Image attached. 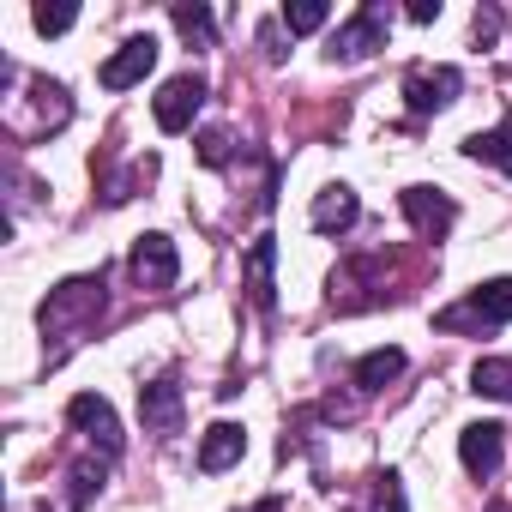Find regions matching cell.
<instances>
[{"label":"cell","instance_id":"cell-25","mask_svg":"<svg viewBox=\"0 0 512 512\" xmlns=\"http://www.w3.org/2000/svg\"><path fill=\"white\" fill-rule=\"evenodd\" d=\"M410 19H416V25H434V19H440V0H410Z\"/></svg>","mask_w":512,"mask_h":512},{"label":"cell","instance_id":"cell-21","mask_svg":"<svg viewBox=\"0 0 512 512\" xmlns=\"http://www.w3.org/2000/svg\"><path fill=\"white\" fill-rule=\"evenodd\" d=\"M31 25H37L43 37H61V31H73V25H79V7H37V13H31Z\"/></svg>","mask_w":512,"mask_h":512},{"label":"cell","instance_id":"cell-1","mask_svg":"<svg viewBox=\"0 0 512 512\" xmlns=\"http://www.w3.org/2000/svg\"><path fill=\"white\" fill-rule=\"evenodd\" d=\"M103 272L97 278H67L61 290H49V302H43V338H61V332H79V326H91L97 314H103Z\"/></svg>","mask_w":512,"mask_h":512},{"label":"cell","instance_id":"cell-23","mask_svg":"<svg viewBox=\"0 0 512 512\" xmlns=\"http://www.w3.org/2000/svg\"><path fill=\"white\" fill-rule=\"evenodd\" d=\"M500 25H506V19H500V7H482V13H476V43H494V37H500Z\"/></svg>","mask_w":512,"mask_h":512},{"label":"cell","instance_id":"cell-18","mask_svg":"<svg viewBox=\"0 0 512 512\" xmlns=\"http://www.w3.org/2000/svg\"><path fill=\"white\" fill-rule=\"evenodd\" d=\"M326 19H332L326 0H290V7H284V31H290V37H308V31H320Z\"/></svg>","mask_w":512,"mask_h":512},{"label":"cell","instance_id":"cell-16","mask_svg":"<svg viewBox=\"0 0 512 512\" xmlns=\"http://www.w3.org/2000/svg\"><path fill=\"white\" fill-rule=\"evenodd\" d=\"M272 260H278V241L260 235L253 253H247V284H253V302H260V308H272Z\"/></svg>","mask_w":512,"mask_h":512},{"label":"cell","instance_id":"cell-2","mask_svg":"<svg viewBox=\"0 0 512 512\" xmlns=\"http://www.w3.org/2000/svg\"><path fill=\"white\" fill-rule=\"evenodd\" d=\"M440 332H482V326H512V278H488L476 284L458 308H446L434 320Z\"/></svg>","mask_w":512,"mask_h":512},{"label":"cell","instance_id":"cell-7","mask_svg":"<svg viewBox=\"0 0 512 512\" xmlns=\"http://www.w3.org/2000/svg\"><path fill=\"white\" fill-rule=\"evenodd\" d=\"M199 103H205V79H199V73L169 79V85L157 91V127H163V133H187L193 115H199Z\"/></svg>","mask_w":512,"mask_h":512},{"label":"cell","instance_id":"cell-10","mask_svg":"<svg viewBox=\"0 0 512 512\" xmlns=\"http://www.w3.org/2000/svg\"><path fill=\"white\" fill-rule=\"evenodd\" d=\"M500 452H506V428H500V422H470V428L458 434V458H464V470L482 476V482L500 470Z\"/></svg>","mask_w":512,"mask_h":512},{"label":"cell","instance_id":"cell-22","mask_svg":"<svg viewBox=\"0 0 512 512\" xmlns=\"http://www.w3.org/2000/svg\"><path fill=\"white\" fill-rule=\"evenodd\" d=\"M199 163H229V133H223V127L199 133Z\"/></svg>","mask_w":512,"mask_h":512},{"label":"cell","instance_id":"cell-15","mask_svg":"<svg viewBox=\"0 0 512 512\" xmlns=\"http://www.w3.org/2000/svg\"><path fill=\"white\" fill-rule=\"evenodd\" d=\"M470 386H476L482 398L512 404V356H482V362L470 368Z\"/></svg>","mask_w":512,"mask_h":512},{"label":"cell","instance_id":"cell-24","mask_svg":"<svg viewBox=\"0 0 512 512\" xmlns=\"http://www.w3.org/2000/svg\"><path fill=\"white\" fill-rule=\"evenodd\" d=\"M380 512H404V488H398V476H386V494H380Z\"/></svg>","mask_w":512,"mask_h":512},{"label":"cell","instance_id":"cell-9","mask_svg":"<svg viewBox=\"0 0 512 512\" xmlns=\"http://www.w3.org/2000/svg\"><path fill=\"white\" fill-rule=\"evenodd\" d=\"M398 205H404V217H410L422 235H446V229L458 223V205H452V193H440V187H404Z\"/></svg>","mask_w":512,"mask_h":512},{"label":"cell","instance_id":"cell-13","mask_svg":"<svg viewBox=\"0 0 512 512\" xmlns=\"http://www.w3.org/2000/svg\"><path fill=\"white\" fill-rule=\"evenodd\" d=\"M241 452H247V434L235 422H211L205 440H199V470H229Z\"/></svg>","mask_w":512,"mask_h":512},{"label":"cell","instance_id":"cell-11","mask_svg":"<svg viewBox=\"0 0 512 512\" xmlns=\"http://www.w3.org/2000/svg\"><path fill=\"white\" fill-rule=\"evenodd\" d=\"M139 422H145V434H181V386L169 374L139 386Z\"/></svg>","mask_w":512,"mask_h":512},{"label":"cell","instance_id":"cell-6","mask_svg":"<svg viewBox=\"0 0 512 512\" xmlns=\"http://www.w3.org/2000/svg\"><path fill=\"white\" fill-rule=\"evenodd\" d=\"M458 91H464V73H458V67H410V79H404V97H410L416 115L446 109Z\"/></svg>","mask_w":512,"mask_h":512},{"label":"cell","instance_id":"cell-14","mask_svg":"<svg viewBox=\"0 0 512 512\" xmlns=\"http://www.w3.org/2000/svg\"><path fill=\"white\" fill-rule=\"evenodd\" d=\"M398 374H404V350H392V344H386V350H368V356L356 362V386H362V392H380V386H392Z\"/></svg>","mask_w":512,"mask_h":512},{"label":"cell","instance_id":"cell-5","mask_svg":"<svg viewBox=\"0 0 512 512\" xmlns=\"http://www.w3.org/2000/svg\"><path fill=\"white\" fill-rule=\"evenodd\" d=\"M386 13L380 7H362L350 25H338V37H332V61H368L374 49H386Z\"/></svg>","mask_w":512,"mask_h":512},{"label":"cell","instance_id":"cell-20","mask_svg":"<svg viewBox=\"0 0 512 512\" xmlns=\"http://www.w3.org/2000/svg\"><path fill=\"white\" fill-rule=\"evenodd\" d=\"M67 482H73L67 506H85V500H91V488H103V464H97V458H85V464H73V476H67Z\"/></svg>","mask_w":512,"mask_h":512},{"label":"cell","instance_id":"cell-12","mask_svg":"<svg viewBox=\"0 0 512 512\" xmlns=\"http://www.w3.org/2000/svg\"><path fill=\"white\" fill-rule=\"evenodd\" d=\"M356 217H362V199L350 187H320V199H314V229L320 235H344Z\"/></svg>","mask_w":512,"mask_h":512},{"label":"cell","instance_id":"cell-19","mask_svg":"<svg viewBox=\"0 0 512 512\" xmlns=\"http://www.w3.org/2000/svg\"><path fill=\"white\" fill-rule=\"evenodd\" d=\"M175 31L205 49V43H211V13H205V7H175Z\"/></svg>","mask_w":512,"mask_h":512},{"label":"cell","instance_id":"cell-8","mask_svg":"<svg viewBox=\"0 0 512 512\" xmlns=\"http://www.w3.org/2000/svg\"><path fill=\"white\" fill-rule=\"evenodd\" d=\"M151 67H157V43H151V37H127V43L97 67V79H103V91H127V85H139Z\"/></svg>","mask_w":512,"mask_h":512},{"label":"cell","instance_id":"cell-4","mask_svg":"<svg viewBox=\"0 0 512 512\" xmlns=\"http://www.w3.org/2000/svg\"><path fill=\"white\" fill-rule=\"evenodd\" d=\"M67 422L91 440V446H103V458H115L121 452V422H115V410H109V398H97V392H79L73 404H67Z\"/></svg>","mask_w":512,"mask_h":512},{"label":"cell","instance_id":"cell-3","mask_svg":"<svg viewBox=\"0 0 512 512\" xmlns=\"http://www.w3.org/2000/svg\"><path fill=\"white\" fill-rule=\"evenodd\" d=\"M127 272H133V284H139V290H169V284L181 278L175 241H169V235H139V241H133V260H127Z\"/></svg>","mask_w":512,"mask_h":512},{"label":"cell","instance_id":"cell-17","mask_svg":"<svg viewBox=\"0 0 512 512\" xmlns=\"http://www.w3.org/2000/svg\"><path fill=\"white\" fill-rule=\"evenodd\" d=\"M464 151H470L476 163H494V169H506V175H512V127H494V133H470V139H464Z\"/></svg>","mask_w":512,"mask_h":512}]
</instances>
